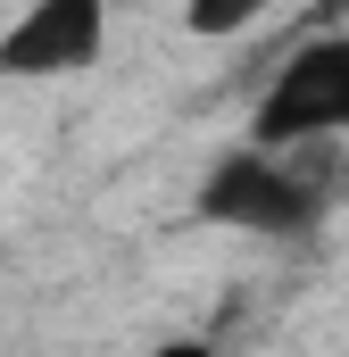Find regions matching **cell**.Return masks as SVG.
<instances>
[{
	"mask_svg": "<svg viewBox=\"0 0 349 357\" xmlns=\"http://www.w3.org/2000/svg\"><path fill=\"white\" fill-rule=\"evenodd\" d=\"M0 84H8V75H0Z\"/></svg>",
	"mask_w": 349,
	"mask_h": 357,
	"instance_id": "cell-6",
	"label": "cell"
},
{
	"mask_svg": "<svg viewBox=\"0 0 349 357\" xmlns=\"http://www.w3.org/2000/svg\"><path fill=\"white\" fill-rule=\"evenodd\" d=\"M150 357H216V349H208L200 333H174V341H158V349H150Z\"/></svg>",
	"mask_w": 349,
	"mask_h": 357,
	"instance_id": "cell-5",
	"label": "cell"
},
{
	"mask_svg": "<svg viewBox=\"0 0 349 357\" xmlns=\"http://www.w3.org/2000/svg\"><path fill=\"white\" fill-rule=\"evenodd\" d=\"M349 133V33L299 42L250 108V142L258 150H325Z\"/></svg>",
	"mask_w": 349,
	"mask_h": 357,
	"instance_id": "cell-2",
	"label": "cell"
},
{
	"mask_svg": "<svg viewBox=\"0 0 349 357\" xmlns=\"http://www.w3.org/2000/svg\"><path fill=\"white\" fill-rule=\"evenodd\" d=\"M274 0H183V33L191 42H233V33H250Z\"/></svg>",
	"mask_w": 349,
	"mask_h": 357,
	"instance_id": "cell-4",
	"label": "cell"
},
{
	"mask_svg": "<svg viewBox=\"0 0 349 357\" xmlns=\"http://www.w3.org/2000/svg\"><path fill=\"white\" fill-rule=\"evenodd\" d=\"M299 150H225L200 191H191V208L208 216V225H233V233H258V241H291V233H308L316 216H325V183H308V167H291Z\"/></svg>",
	"mask_w": 349,
	"mask_h": 357,
	"instance_id": "cell-1",
	"label": "cell"
},
{
	"mask_svg": "<svg viewBox=\"0 0 349 357\" xmlns=\"http://www.w3.org/2000/svg\"><path fill=\"white\" fill-rule=\"evenodd\" d=\"M108 17H117V0H25L17 25L0 33V75L8 84H59V75L100 67Z\"/></svg>",
	"mask_w": 349,
	"mask_h": 357,
	"instance_id": "cell-3",
	"label": "cell"
}]
</instances>
